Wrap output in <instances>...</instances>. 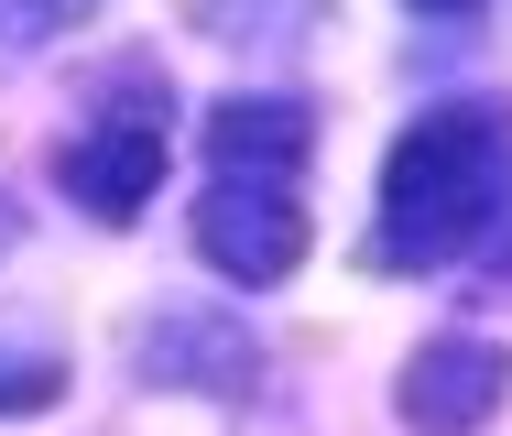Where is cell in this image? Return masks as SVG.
<instances>
[{
    "instance_id": "1",
    "label": "cell",
    "mask_w": 512,
    "mask_h": 436,
    "mask_svg": "<svg viewBox=\"0 0 512 436\" xmlns=\"http://www.w3.org/2000/svg\"><path fill=\"white\" fill-rule=\"evenodd\" d=\"M502 197H512V120L502 109H425L382 153L371 262L382 273H436V262H458L502 218Z\"/></svg>"
},
{
    "instance_id": "2",
    "label": "cell",
    "mask_w": 512,
    "mask_h": 436,
    "mask_svg": "<svg viewBox=\"0 0 512 436\" xmlns=\"http://www.w3.org/2000/svg\"><path fill=\"white\" fill-rule=\"evenodd\" d=\"M197 251H207V273H229V284H284V273L306 262V208H295V186L218 175L197 197Z\"/></svg>"
},
{
    "instance_id": "3",
    "label": "cell",
    "mask_w": 512,
    "mask_h": 436,
    "mask_svg": "<svg viewBox=\"0 0 512 436\" xmlns=\"http://www.w3.org/2000/svg\"><path fill=\"white\" fill-rule=\"evenodd\" d=\"M164 153H175L164 109H109V120H88V131L55 153V186L88 218H142V197L164 186Z\"/></svg>"
},
{
    "instance_id": "4",
    "label": "cell",
    "mask_w": 512,
    "mask_h": 436,
    "mask_svg": "<svg viewBox=\"0 0 512 436\" xmlns=\"http://www.w3.org/2000/svg\"><path fill=\"white\" fill-rule=\"evenodd\" d=\"M512 393V360L491 338H425L404 360V426L414 436H469L491 426V404Z\"/></svg>"
},
{
    "instance_id": "5",
    "label": "cell",
    "mask_w": 512,
    "mask_h": 436,
    "mask_svg": "<svg viewBox=\"0 0 512 436\" xmlns=\"http://www.w3.org/2000/svg\"><path fill=\"white\" fill-rule=\"evenodd\" d=\"M142 371H153L164 393H251L262 349H251V327L218 317V306H175V317L142 327Z\"/></svg>"
},
{
    "instance_id": "6",
    "label": "cell",
    "mask_w": 512,
    "mask_h": 436,
    "mask_svg": "<svg viewBox=\"0 0 512 436\" xmlns=\"http://www.w3.org/2000/svg\"><path fill=\"white\" fill-rule=\"evenodd\" d=\"M306 153H316V109L306 99H218L207 109V164H218V175L295 186Z\"/></svg>"
},
{
    "instance_id": "7",
    "label": "cell",
    "mask_w": 512,
    "mask_h": 436,
    "mask_svg": "<svg viewBox=\"0 0 512 436\" xmlns=\"http://www.w3.org/2000/svg\"><path fill=\"white\" fill-rule=\"evenodd\" d=\"M327 0H197L207 33H284V44H306V22Z\"/></svg>"
},
{
    "instance_id": "8",
    "label": "cell",
    "mask_w": 512,
    "mask_h": 436,
    "mask_svg": "<svg viewBox=\"0 0 512 436\" xmlns=\"http://www.w3.org/2000/svg\"><path fill=\"white\" fill-rule=\"evenodd\" d=\"M55 393H66L55 349H11V338H0V415H33V404H55Z\"/></svg>"
},
{
    "instance_id": "9",
    "label": "cell",
    "mask_w": 512,
    "mask_h": 436,
    "mask_svg": "<svg viewBox=\"0 0 512 436\" xmlns=\"http://www.w3.org/2000/svg\"><path fill=\"white\" fill-rule=\"evenodd\" d=\"M88 11H109V0H0V33L11 44H66Z\"/></svg>"
},
{
    "instance_id": "10",
    "label": "cell",
    "mask_w": 512,
    "mask_h": 436,
    "mask_svg": "<svg viewBox=\"0 0 512 436\" xmlns=\"http://www.w3.org/2000/svg\"><path fill=\"white\" fill-rule=\"evenodd\" d=\"M414 11H436V22H458V11H480V0H414Z\"/></svg>"
}]
</instances>
